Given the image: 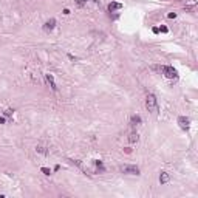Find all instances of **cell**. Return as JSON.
I'll return each mask as SVG.
<instances>
[{
	"mask_svg": "<svg viewBox=\"0 0 198 198\" xmlns=\"http://www.w3.org/2000/svg\"><path fill=\"white\" fill-rule=\"evenodd\" d=\"M45 79H47V84L50 85V88H51L53 91H56L57 85H56V82H54V76L53 74H45Z\"/></svg>",
	"mask_w": 198,
	"mask_h": 198,
	"instance_id": "8992f818",
	"label": "cell"
},
{
	"mask_svg": "<svg viewBox=\"0 0 198 198\" xmlns=\"http://www.w3.org/2000/svg\"><path fill=\"white\" fill-rule=\"evenodd\" d=\"M40 170H42V172H43V173H45V175H50V173H51V170H50L48 167H42Z\"/></svg>",
	"mask_w": 198,
	"mask_h": 198,
	"instance_id": "4fadbf2b",
	"label": "cell"
},
{
	"mask_svg": "<svg viewBox=\"0 0 198 198\" xmlns=\"http://www.w3.org/2000/svg\"><path fill=\"white\" fill-rule=\"evenodd\" d=\"M178 124L183 130H189L190 129V119L186 118V116H180L178 118Z\"/></svg>",
	"mask_w": 198,
	"mask_h": 198,
	"instance_id": "277c9868",
	"label": "cell"
},
{
	"mask_svg": "<svg viewBox=\"0 0 198 198\" xmlns=\"http://www.w3.org/2000/svg\"><path fill=\"white\" fill-rule=\"evenodd\" d=\"M161 71L167 79H177L178 78L177 70H175L173 67H170V65H164V67H161Z\"/></svg>",
	"mask_w": 198,
	"mask_h": 198,
	"instance_id": "7a4b0ae2",
	"label": "cell"
},
{
	"mask_svg": "<svg viewBox=\"0 0 198 198\" xmlns=\"http://www.w3.org/2000/svg\"><path fill=\"white\" fill-rule=\"evenodd\" d=\"M56 19H50V20H47L45 23H43V31H47V33H51L53 30H54V26H56Z\"/></svg>",
	"mask_w": 198,
	"mask_h": 198,
	"instance_id": "5b68a950",
	"label": "cell"
},
{
	"mask_svg": "<svg viewBox=\"0 0 198 198\" xmlns=\"http://www.w3.org/2000/svg\"><path fill=\"white\" fill-rule=\"evenodd\" d=\"M138 124H141V116H138V115H133V116L130 118V125H132V127H136Z\"/></svg>",
	"mask_w": 198,
	"mask_h": 198,
	"instance_id": "ba28073f",
	"label": "cell"
},
{
	"mask_svg": "<svg viewBox=\"0 0 198 198\" xmlns=\"http://www.w3.org/2000/svg\"><path fill=\"white\" fill-rule=\"evenodd\" d=\"M121 172L127 173V175H139V169L136 166H122L121 167Z\"/></svg>",
	"mask_w": 198,
	"mask_h": 198,
	"instance_id": "3957f363",
	"label": "cell"
},
{
	"mask_svg": "<svg viewBox=\"0 0 198 198\" xmlns=\"http://www.w3.org/2000/svg\"><path fill=\"white\" fill-rule=\"evenodd\" d=\"M159 31H161V33H167L169 30H167V26H161V28H158Z\"/></svg>",
	"mask_w": 198,
	"mask_h": 198,
	"instance_id": "9a60e30c",
	"label": "cell"
},
{
	"mask_svg": "<svg viewBox=\"0 0 198 198\" xmlns=\"http://www.w3.org/2000/svg\"><path fill=\"white\" fill-rule=\"evenodd\" d=\"M36 150H37V152H39V153H43V155H45V153H47V150H45V147H40V146H39V147H36Z\"/></svg>",
	"mask_w": 198,
	"mask_h": 198,
	"instance_id": "7c38bea8",
	"label": "cell"
},
{
	"mask_svg": "<svg viewBox=\"0 0 198 198\" xmlns=\"http://www.w3.org/2000/svg\"><path fill=\"white\" fill-rule=\"evenodd\" d=\"M87 2H88V0H76V5H78L79 8H82V6H84V5H85Z\"/></svg>",
	"mask_w": 198,
	"mask_h": 198,
	"instance_id": "8fae6325",
	"label": "cell"
},
{
	"mask_svg": "<svg viewBox=\"0 0 198 198\" xmlns=\"http://www.w3.org/2000/svg\"><path fill=\"white\" fill-rule=\"evenodd\" d=\"M129 141H130V142H136V141H138V133H130Z\"/></svg>",
	"mask_w": 198,
	"mask_h": 198,
	"instance_id": "30bf717a",
	"label": "cell"
},
{
	"mask_svg": "<svg viewBox=\"0 0 198 198\" xmlns=\"http://www.w3.org/2000/svg\"><path fill=\"white\" fill-rule=\"evenodd\" d=\"M169 17H170V19H175V17H177V14H175V13H170Z\"/></svg>",
	"mask_w": 198,
	"mask_h": 198,
	"instance_id": "2e32d148",
	"label": "cell"
},
{
	"mask_svg": "<svg viewBox=\"0 0 198 198\" xmlns=\"http://www.w3.org/2000/svg\"><path fill=\"white\" fill-rule=\"evenodd\" d=\"M169 180H170V175L167 172H161V175H159V183L166 184V183H169Z\"/></svg>",
	"mask_w": 198,
	"mask_h": 198,
	"instance_id": "9c48e42d",
	"label": "cell"
},
{
	"mask_svg": "<svg viewBox=\"0 0 198 198\" xmlns=\"http://www.w3.org/2000/svg\"><path fill=\"white\" fill-rule=\"evenodd\" d=\"M118 9H122V3H119V2H112V3H108V11H110V13H113V11H118Z\"/></svg>",
	"mask_w": 198,
	"mask_h": 198,
	"instance_id": "52a82bcc",
	"label": "cell"
},
{
	"mask_svg": "<svg viewBox=\"0 0 198 198\" xmlns=\"http://www.w3.org/2000/svg\"><path fill=\"white\" fill-rule=\"evenodd\" d=\"M0 124H5V118L3 116H0Z\"/></svg>",
	"mask_w": 198,
	"mask_h": 198,
	"instance_id": "e0dca14e",
	"label": "cell"
},
{
	"mask_svg": "<svg viewBox=\"0 0 198 198\" xmlns=\"http://www.w3.org/2000/svg\"><path fill=\"white\" fill-rule=\"evenodd\" d=\"M146 107H147V110L150 112L152 115H158V99L155 98V95H147V98H146Z\"/></svg>",
	"mask_w": 198,
	"mask_h": 198,
	"instance_id": "6da1fadb",
	"label": "cell"
},
{
	"mask_svg": "<svg viewBox=\"0 0 198 198\" xmlns=\"http://www.w3.org/2000/svg\"><path fill=\"white\" fill-rule=\"evenodd\" d=\"M11 115H13V110H11V108L5 110V116H11Z\"/></svg>",
	"mask_w": 198,
	"mask_h": 198,
	"instance_id": "5bb4252c",
	"label": "cell"
}]
</instances>
